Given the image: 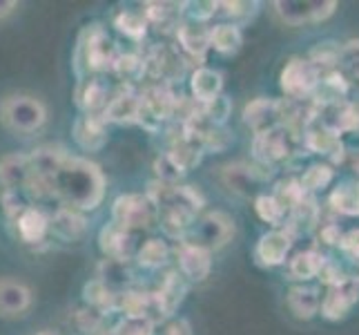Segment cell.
I'll use <instances>...</instances> for the list:
<instances>
[{
    "label": "cell",
    "instance_id": "cell-48",
    "mask_svg": "<svg viewBox=\"0 0 359 335\" xmlns=\"http://www.w3.org/2000/svg\"><path fill=\"white\" fill-rule=\"evenodd\" d=\"M183 16L190 22L205 25L210 18L217 16V0H199V3H183Z\"/></svg>",
    "mask_w": 359,
    "mask_h": 335
},
{
    "label": "cell",
    "instance_id": "cell-25",
    "mask_svg": "<svg viewBox=\"0 0 359 335\" xmlns=\"http://www.w3.org/2000/svg\"><path fill=\"white\" fill-rule=\"evenodd\" d=\"M32 306V291L27 284L18 280L3 277L0 280V315L18 317Z\"/></svg>",
    "mask_w": 359,
    "mask_h": 335
},
{
    "label": "cell",
    "instance_id": "cell-50",
    "mask_svg": "<svg viewBox=\"0 0 359 335\" xmlns=\"http://www.w3.org/2000/svg\"><path fill=\"white\" fill-rule=\"evenodd\" d=\"M0 204H3V210H5V215L11 219V221H16L25 210H27L32 204L25 199V192L20 190H3V197H0Z\"/></svg>",
    "mask_w": 359,
    "mask_h": 335
},
{
    "label": "cell",
    "instance_id": "cell-31",
    "mask_svg": "<svg viewBox=\"0 0 359 335\" xmlns=\"http://www.w3.org/2000/svg\"><path fill=\"white\" fill-rule=\"evenodd\" d=\"M288 308L297 320H313L321 306V291L317 287H292L288 291Z\"/></svg>",
    "mask_w": 359,
    "mask_h": 335
},
{
    "label": "cell",
    "instance_id": "cell-53",
    "mask_svg": "<svg viewBox=\"0 0 359 335\" xmlns=\"http://www.w3.org/2000/svg\"><path fill=\"white\" fill-rule=\"evenodd\" d=\"M341 235H344V230H341L339 223H335V221H324V219L319 221V226H317L319 244H324V246L332 248V246H337V244H339Z\"/></svg>",
    "mask_w": 359,
    "mask_h": 335
},
{
    "label": "cell",
    "instance_id": "cell-28",
    "mask_svg": "<svg viewBox=\"0 0 359 335\" xmlns=\"http://www.w3.org/2000/svg\"><path fill=\"white\" fill-rule=\"evenodd\" d=\"M49 230L63 242H76L83 237L85 230H88V219H85L79 210L60 206L56 213L49 217Z\"/></svg>",
    "mask_w": 359,
    "mask_h": 335
},
{
    "label": "cell",
    "instance_id": "cell-59",
    "mask_svg": "<svg viewBox=\"0 0 359 335\" xmlns=\"http://www.w3.org/2000/svg\"><path fill=\"white\" fill-rule=\"evenodd\" d=\"M96 335H118V329L116 327H112V329H101Z\"/></svg>",
    "mask_w": 359,
    "mask_h": 335
},
{
    "label": "cell",
    "instance_id": "cell-41",
    "mask_svg": "<svg viewBox=\"0 0 359 335\" xmlns=\"http://www.w3.org/2000/svg\"><path fill=\"white\" fill-rule=\"evenodd\" d=\"M339 47L337 43H332V41H324V43H319L311 56H308V60L319 70L321 77H326V74L330 72H337V60H339Z\"/></svg>",
    "mask_w": 359,
    "mask_h": 335
},
{
    "label": "cell",
    "instance_id": "cell-56",
    "mask_svg": "<svg viewBox=\"0 0 359 335\" xmlns=\"http://www.w3.org/2000/svg\"><path fill=\"white\" fill-rule=\"evenodd\" d=\"M163 335H194V333H192V324L188 320L177 317V320L168 322L163 329Z\"/></svg>",
    "mask_w": 359,
    "mask_h": 335
},
{
    "label": "cell",
    "instance_id": "cell-40",
    "mask_svg": "<svg viewBox=\"0 0 359 335\" xmlns=\"http://www.w3.org/2000/svg\"><path fill=\"white\" fill-rule=\"evenodd\" d=\"M337 72L353 85H359V39L348 41L339 47Z\"/></svg>",
    "mask_w": 359,
    "mask_h": 335
},
{
    "label": "cell",
    "instance_id": "cell-21",
    "mask_svg": "<svg viewBox=\"0 0 359 335\" xmlns=\"http://www.w3.org/2000/svg\"><path fill=\"white\" fill-rule=\"evenodd\" d=\"M221 177H224V183L232 192H239V195H250L255 190L257 183H262L266 179L272 177V168H266V166H248V164H230L224 168L221 172Z\"/></svg>",
    "mask_w": 359,
    "mask_h": 335
},
{
    "label": "cell",
    "instance_id": "cell-6",
    "mask_svg": "<svg viewBox=\"0 0 359 335\" xmlns=\"http://www.w3.org/2000/svg\"><path fill=\"white\" fill-rule=\"evenodd\" d=\"M232 237H234V219L228 213L215 210V213H205L203 217L194 219V223L179 242L199 246L212 253V251H219V248H224Z\"/></svg>",
    "mask_w": 359,
    "mask_h": 335
},
{
    "label": "cell",
    "instance_id": "cell-22",
    "mask_svg": "<svg viewBox=\"0 0 359 335\" xmlns=\"http://www.w3.org/2000/svg\"><path fill=\"white\" fill-rule=\"evenodd\" d=\"M29 181H32L29 155L11 152L0 159V185H3L5 190L27 192Z\"/></svg>",
    "mask_w": 359,
    "mask_h": 335
},
{
    "label": "cell",
    "instance_id": "cell-46",
    "mask_svg": "<svg viewBox=\"0 0 359 335\" xmlns=\"http://www.w3.org/2000/svg\"><path fill=\"white\" fill-rule=\"evenodd\" d=\"M152 170H154V177H156L154 181L165 183V185H179V181L185 177V172L175 164V159H172L168 152L158 155V157L154 159Z\"/></svg>",
    "mask_w": 359,
    "mask_h": 335
},
{
    "label": "cell",
    "instance_id": "cell-38",
    "mask_svg": "<svg viewBox=\"0 0 359 335\" xmlns=\"http://www.w3.org/2000/svg\"><path fill=\"white\" fill-rule=\"evenodd\" d=\"M83 300H85V306L96 308V311L103 315H109L112 311H116V306H118V295H114L107 287H103L98 280H92L85 284Z\"/></svg>",
    "mask_w": 359,
    "mask_h": 335
},
{
    "label": "cell",
    "instance_id": "cell-1",
    "mask_svg": "<svg viewBox=\"0 0 359 335\" xmlns=\"http://www.w3.org/2000/svg\"><path fill=\"white\" fill-rule=\"evenodd\" d=\"M105 185L107 181L101 168L92 164L90 159L69 155L52 179V199L60 202V206L65 208L85 213V210L101 206Z\"/></svg>",
    "mask_w": 359,
    "mask_h": 335
},
{
    "label": "cell",
    "instance_id": "cell-44",
    "mask_svg": "<svg viewBox=\"0 0 359 335\" xmlns=\"http://www.w3.org/2000/svg\"><path fill=\"white\" fill-rule=\"evenodd\" d=\"M332 177H335V172H332V168L328 164H313L311 168H308L299 183H302V188L308 192V195H315L319 190H324L330 185Z\"/></svg>",
    "mask_w": 359,
    "mask_h": 335
},
{
    "label": "cell",
    "instance_id": "cell-26",
    "mask_svg": "<svg viewBox=\"0 0 359 335\" xmlns=\"http://www.w3.org/2000/svg\"><path fill=\"white\" fill-rule=\"evenodd\" d=\"M143 18L147 25H154L158 32L170 34L177 32L183 22V3H161V0H150L143 3Z\"/></svg>",
    "mask_w": 359,
    "mask_h": 335
},
{
    "label": "cell",
    "instance_id": "cell-54",
    "mask_svg": "<svg viewBox=\"0 0 359 335\" xmlns=\"http://www.w3.org/2000/svg\"><path fill=\"white\" fill-rule=\"evenodd\" d=\"M321 282L326 284V287H335V284H339L344 277H348V272H346L344 268H341V264L339 262H332V259H328L326 257V262H324V266H321V270H319V275H317Z\"/></svg>",
    "mask_w": 359,
    "mask_h": 335
},
{
    "label": "cell",
    "instance_id": "cell-36",
    "mask_svg": "<svg viewBox=\"0 0 359 335\" xmlns=\"http://www.w3.org/2000/svg\"><path fill=\"white\" fill-rule=\"evenodd\" d=\"M243 45V34L239 25L232 22H219L210 27V49H217L224 56H234Z\"/></svg>",
    "mask_w": 359,
    "mask_h": 335
},
{
    "label": "cell",
    "instance_id": "cell-49",
    "mask_svg": "<svg viewBox=\"0 0 359 335\" xmlns=\"http://www.w3.org/2000/svg\"><path fill=\"white\" fill-rule=\"evenodd\" d=\"M103 320L105 315L103 313H98L96 308H90V306H83L79 308L76 313H74V324H76L79 331L83 333H98L103 329Z\"/></svg>",
    "mask_w": 359,
    "mask_h": 335
},
{
    "label": "cell",
    "instance_id": "cell-52",
    "mask_svg": "<svg viewBox=\"0 0 359 335\" xmlns=\"http://www.w3.org/2000/svg\"><path fill=\"white\" fill-rule=\"evenodd\" d=\"M118 335H154V324L145 317H126L118 324Z\"/></svg>",
    "mask_w": 359,
    "mask_h": 335
},
{
    "label": "cell",
    "instance_id": "cell-47",
    "mask_svg": "<svg viewBox=\"0 0 359 335\" xmlns=\"http://www.w3.org/2000/svg\"><path fill=\"white\" fill-rule=\"evenodd\" d=\"M201 114L212 123V126H219V128H224L226 126V121L228 117L232 114V101L228 96L221 94L219 98H215L212 103H205L201 105Z\"/></svg>",
    "mask_w": 359,
    "mask_h": 335
},
{
    "label": "cell",
    "instance_id": "cell-14",
    "mask_svg": "<svg viewBox=\"0 0 359 335\" xmlns=\"http://www.w3.org/2000/svg\"><path fill=\"white\" fill-rule=\"evenodd\" d=\"M359 302V277L348 275L335 287H328L324 300H321L319 311L326 320L339 322L351 313V308Z\"/></svg>",
    "mask_w": 359,
    "mask_h": 335
},
{
    "label": "cell",
    "instance_id": "cell-33",
    "mask_svg": "<svg viewBox=\"0 0 359 335\" xmlns=\"http://www.w3.org/2000/svg\"><path fill=\"white\" fill-rule=\"evenodd\" d=\"M328 206L335 215L341 217H359V181L348 179L341 181L328 197Z\"/></svg>",
    "mask_w": 359,
    "mask_h": 335
},
{
    "label": "cell",
    "instance_id": "cell-7",
    "mask_svg": "<svg viewBox=\"0 0 359 335\" xmlns=\"http://www.w3.org/2000/svg\"><path fill=\"white\" fill-rule=\"evenodd\" d=\"M112 221L130 232H143L158 223V208L147 195H121L112 204Z\"/></svg>",
    "mask_w": 359,
    "mask_h": 335
},
{
    "label": "cell",
    "instance_id": "cell-57",
    "mask_svg": "<svg viewBox=\"0 0 359 335\" xmlns=\"http://www.w3.org/2000/svg\"><path fill=\"white\" fill-rule=\"evenodd\" d=\"M341 166L348 168L353 175H355V179L359 181V150H346V157H344V164Z\"/></svg>",
    "mask_w": 359,
    "mask_h": 335
},
{
    "label": "cell",
    "instance_id": "cell-51",
    "mask_svg": "<svg viewBox=\"0 0 359 335\" xmlns=\"http://www.w3.org/2000/svg\"><path fill=\"white\" fill-rule=\"evenodd\" d=\"M255 7L257 3H239V0H234V3H221V0H217V16H224L228 18V22L232 20V25H237V20L250 16Z\"/></svg>",
    "mask_w": 359,
    "mask_h": 335
},
{
    "label": "cell",
    "instance_id": "cell-11",
    "mask_svg": "<svg viewBox=\"0 0 359 335\" xmlns=\"http://www.w3.org/2000/svg\"><path fill=\"white\" fill-rule=\"evenodd\" d=\"M145 60V72L147 79L152 81H163V83H175L185 74V58L179 47H170V45H154L147 49V54H143Z\"/></svg>",
    "mask_w": 359,
    "mask_h": 335
},
{
    "label": "cell",
    "instance_id": "cell-45",
    "mask_svg": "<svg viewBox=\"0 0 359 335\" xmlns=\"http://www.w3.org/2000/svg\"><path fill=\"white\" fill-rule=\"evenodd\" d=\"M275 199L286 208V213H290L292 208H297L299 206L306 197H308V192L302 188V183H299V179H283V181H279L277 185H275Z\"/></svg>",
    "mask_w": 359,
    "mask_h": 335
},
{
    "label": "cell",
    "instance_id": "cell-2",
    "mask_svg": "<svg viewBox=\"0 0 359 335\" xmlns=\"http://www.w3.org/2000/svg\"><path fill=\"white\" fill-rule=\"evenodd\" d=\"M158 208V223L168 237L183 239L194 223L196 215L205 206L203 195L194 185H165L152 181L145 192Z\"/></svg>",
    "mask_w": 359,
    "mask_h": 335
},
{
    "label": "cell",
    "instance_id": "cell-9",
    "mask_svg": "<svg viewBox=\"0 0 359 335\" xmlns=\"http://www.w3.org/2000/svg\"><path fill=\"white\" fill-rule=\"evenodd\" d=\"M321 81L319 70L308 58H290L281 70L279 85L290 101H308Z\"/></svg>",
    "mask_w": 359,
    "mask_h": 335
},
{
    "label": "cell",
    "instance_id": "cell-27",
    "mask_svg": "<svg viewBox=\"0 0 359 335\" xmlns=\"http://www.w3.org/2000/svg\"><path fill=\"white\" fill-rule=\"evenodd\" d=\"M190 92L196 103H212L224 92V77L212 67H196L190 74Z\"/></svg>",
    "mask_w": 359,
    "mask_h": 335
},
{
    "label": "cell",
    "instance_id": "cell-19",
    "mask_svg": "<svg viewBox=\"0 0 359 335\" xmlns=\"http://www.w3.org/2000/svg\"><path fill=\"white\" fill-rule=\"evenodd\" d=\"M302 139H304V147H306V152L308 155H319V157H324L328 161V166H341L344 164V157H346V147L341 143L339 136L335 134H330L326 130H321L317 126L313 128H308L304 134H302Z\"/></svg>",
    "mask_w": 359,
    "mask_h": 335
},
{
    "label": "cell",
    "instance_id": "cell-15",
    "mask_svg": "<svg viewBox=\"0 0 359 335\" xmlns=\"http://www.w3.org/2000/svg\"><path fill=\"white\" fill-rule=\"evenodd\" d=\"M292 237L283 230V228H275L266 235H262L255 246V259L257 264H262L266 268H275L286 264V259L292 251Z\"/></svg>",
    "mask_w": 359,
    "mask_h": 335
},
{
    "label": "cell",
    "instance_id": "cell-34",
    "mask_svg": "<svg viewBox=\"0 0 359 335\" xmlns=\"http://www.w3.org/2000/svg\"><path fill=\"white\" fill-rule=\"evenodd\" d=\"M112 74L123 83V88H132V85H139V83H143V79H147L145 60H143L141 54L118 52L114 65H112Z\"/></svg>",
    "mask_w": 359,
    "mask_h": 335
},
{
    "label": "cell",
    "instance_id": "cell-16",
    "mask_svg": "<svg viewBox=\"0 0 359 335\" xmlns=\"http://www.w3.org/2000/svg\"><path fill=\"white\" fill-rule=\"evenodd\" d=\"M177 259H179V272L185 282L201 284L210 277V270H212V253L205 251V248L179 242Z\"/></svg>",
    "mask_w": 359,
    "mask_h": 335
},
{
    "label": "cell",
    "instance_id": "cell-39",
    "mask_svg": "<svg viewBox=\"0 0 359 335\" xmlns=\"http://www.w3.org/2000/svg\"><path fill=\"white\" fill-rule=\"evenodd\" d=\"M170 259V246L163 239H147L139 251H136V262L143 268H161Z\"/></svg>",
    "mask_w": 359,
    "mask_h": 335
},
{
    "label": "cell",
    "instance_id": "cell-3",
    "mask_svg": "<svg viewBox=\"0 0 359 335\" xmlns=\"http://www.w3.org/2000/svg\"><path fill=\"white\" fill-rule=\"evenodd\" d=\"M252 155L259 166L275 170V166L283 164V161H290L292 157H302L308 152L304 147L302 132H297L292 128H275L255 136Z\"/></svg>",
    "mask_w": 359,
    "mask_h": 335
},
{
    "label": "cell",
    "instance_id": "cell-18",
    "mask_svg": "<svg viewBox=\"0 0 359 335\" xmlns=\"http://www.w3.org/2000/svg\"><path fill=\"white\" fill-rule=\"evenodd\" d=\"M103 119L105 123H116V126H136L141 119L139 92H134L132 88H121L107 101L103 110Z\"/></svg>",
    "mask_w": 359,
    "mask_h": 335
},
{
    "label": "cell",
    "instance_id": "cell-13",
    "mask_svg": "<svg viewBox=\"0 0 359 335\" xmlns=\"http://www.w3.org/2000/svg\"><path fill=\"white\" fill-rule=\"evenodd\" d=\"M315 126L339 136V139L341 134L359 132V101L357 98H346L341 103L319 107Z\"/></svg>",
    "mask_w": 359,
    "mask_h": 335
},
{
    "label": "cell",
    "instance_id": "cell-30",
    "mask_svg": "<svg viewBox=\"0 0 359 335\" xmlns=\"http://www.w3.org/2000/svg\"><path fill=\"white\" fill-rule=\"evenodd\" d=\"M109 101V90L101 79H83L76 88V105L85 114H103Z\"/></svg>",
    "mask_w": 359,
    "mask_h": 335
},
{
    "label": "cell",
    "instance_id": "cell-55",
    "mask_svg": "<svg viewBox=\"0 0 359 335\" xmlns=\"http://www.w3.org/2000/svg\"><path fill=\"white\" fill-rule=\"evenodd\" d=\"M341 248L344 255H348L355 262H359V228H351L341 235V239L337 244Z\"/></svg>",
    "mask_w": 359,
    "mask_h": 335
},
{
    "label": "cell",
    "instance_id": "cell-29",
    "mask_svg": "<svg viewBox=\"0 0 359 335\" xmlns=\"http://www.w3.org/2000/svg\"><path fill=\"white\" fill-rule=\"evenodd\" d=\"M96 280L107 287L114 295H123L126 291H130L132 282H134V272L130 262H123V259H103L98 264V275Z\"/></svg>",
    "mask_w": 359,
    "mask_h": 335
},
{
    "label": "cell",
    "instance_id": "cell-60",
    "mask_svg": "<svg viewBox=\"0 0 359 335\" xmlns=\"http://www.w3.org/2000/svg\"><path fill=\"white\" fill-rule=\"evenodd\" d=\"M36 335H60V333H56V331H49V329H45V331H41V333H36Z\"/></svg>",
    "mask_w": 359,
    "mask_h": 335
},
{
    "label": "cell",
    "instance_id": "cell-32",
    "mask_svg": "<svg viewBox=\"0 0 359 335\" xmlns=\"http://www.w3.org/2000/svg\"><path fill=\"white\" fill-rule=\"evenodd\" d=\"M18 237L25 244H39L45 239V235L49 232V217L43 213L41 208L29 206L25 213L16 219Z\"/></svg>",
    "mask_w": 359,
    "mask_h": 335
},
{
    "label": "cell",
    "instance_id": "cell-4",
    "mask_svg": "<svg viewBox=\"0 0 359 335\" xmlns=\"http://www.w3.org/2000/svg\"><path fill=\"white\" fill-rule=\"evenodd\" d=\"M0 119L16 134H34L47 123V107L32 94H9L0 101Z\"/></svg>",
    "mask_w": 359,
    "mask_h": 335
},
{
    "label": "cell",
    "instance_id": "cell-17",
    "mask_svg": "<svg viewBox=\"0 0 359 335\" xmlns=\"http://www.w3.org/2000/svg\"><path fill=\"white\" fill-rule=\"evenodd\" d=\"M175 36H177L179 52L185 58L196 60V65L201 67V63L205 60V54L210 52V27L208 25L183 20L179 25V29L175 32Z\"/></svg>",
    "mask_w": 359,
    "mask_h": 335
},
{
    "label": "cell",
    "instance_id": "cell-24",
    "mask_svg": "<svg viewBox=\"0 0 359 335\" xmlns=\"http://www.w3.org/2000/svg\"><path fill=\"white\" fill-rule=\"evenodd\" d=\"M185 295H188V282L183 280L179 270H168L163 282H161L158 289L154 291L156 304L165 320L177 313V308L185 300Z\"/></svg>",
    "mask_w": 359,
    "mask_h": 335
},
{
    "label": "cell",
    "instance_id": "cell-35",
    "mask_svg": "<svg viewBox=\"0 0 359 335\" xmlns=\"http://www.w3.org/2000/svg\"><path fill=\"white\" fill-rule=\"evenodd\" d=\"M168 155L175 159V164L185 172V175H188L192 168H196L203 161L205 150H203V145L199 141H194V139H190V136L181 134L175 139V143H172Z\"/></svg>",
    "mask_w": 359,
    "mask_h": 335
},
{
    "label": "cell",
    "instance_id": "cell-23",
    "mask_svg": "<svg viewBox=\"0 0 359 335\" xmlns=\"http://www.w3.org/2000/svg\"><path fill=\"white\" fill-rule=\"evenodd\" d=\"M98 246L107 259H123L130 262L134 253V232L116 226L114 221H109L107 226L101 228L98 232Z\"/></svg>",
    "mask_w": 359,
    "mask_h": 335
},
{
    "label": "cell",
    "instance_id": "cell-58",
    "mask_svg": "<svg viewBox=\"0 0 359 335\" xmlns=\"http://www.w3.org/2000/svg\"><path fill=\"white\" fill-rule=\"evenodd\" d=\"M16 7L18 3H14V0H3V3H0V18H7L9 14H14Z\"/></svg>",
    "mask_w": 359,
    "mask_h": 335
},
{
    "label": "cell",
    "instance_id": "cell-5",
    "mask_svg": "<svg viewBox=\"0 0 359 335\" xmlns=\"http://www.w3.org/2000/svg\"><path fill=\"white\" fill-rule=\"evenodd\" d=\"M116 56L118 49L101 25H92V27H88L81 34L76 63H81L85 72H94V74L112 72Z\"/></svg>",
    "mask_w": 359,
    "mask_h": 335
},
{
    "label": "cell",
    "instance_id": "cell-37",
    "mask_svg": "<svg viewBox=\"0 0 359 335\" xmlns=\"http://www.w3.org/2000/svg\"><path fill=\"white\" fill-rule=\"evenodd\" d=\"M326 262V255L317 251V248H308V251H299L288 259V272L292 280H313L319 275L321 266Z\"/></svg>",
    "mask_w": 359,
    "mask_h": 335
},
{
    "label": "cell",
    "instance_id": "cell-10",
    "mask_svg": "<svg viewBox=\"0 0 359 335\" xmlns=\"http://www.w3.org/2000/svg\"><path fill=\"white\" fill-rule=\"evenodd\" d=\"M277 16L292 27H299V25H313L330 18L335 14L337 3L335 0H277L275 5Z\"/></svg>",
    "mask_w": 359,
    "mask_h": 335
},
{
    "label": "cell",
    "instance_id": "cell-20",
    "mask_svg": "<svg viewBox=\"0 0 359 335\" xmlns=\"http://www.w3.org/2000/svg\"><path fill=\"white\" fill-rule=\"evenodd\" d=\"M74 141H76L85 152H98L103 150L109 141L107 123L103 114H83L76 119L72 128Z\"/></svg>",
    "mask_w": 359,
    "mask_h": 335
},
{
    "label": "cell",
    "instance_id": "cell-12",
    "mask_svg": "<svg viewBox=\"0 0 359 335\" xmlns=\"http://www.w3.org/2000/svg\"><path fill=\"white\" fill-rule=\"evenodd\" d=\"M243 123L257 134L286 128V101L283 98H255L243 107Z\"/></svg>",
    "mask_w": 359,
    "mask_h": 335
},
{
    "label": "cell",
    "instance_id": "cell-42",
    "mask_svg": "<svg viewBox=\"0 0 359 335\" xmlns=\"http://www.w3.org/2000/svg\"><path fill=\"white\" fill-rule=\"evenodd\" d=\"M114 27L130 41H143L150 25L145 22L143 14H134V11H118V14L114 16Z\"/></svg>",
    "mask_w": 359,
    "mask_h": 335
},
{
    "label": "cell",
    "instance_id": "cell-8",
    "mask_svg": "<svg viewBox=\"0 0 359 335\" xmlns=\"http://www.w3.org/2000/svg\"><path fill=\"white\" fill-rule=\"evenodd\" d=\"M175 90H172L170 83L163 81H152L143 85V90L139 92V101H141V119L139 126L147 130H156L161 128V123L168 121L172 114V105H175Z\"/></svg>",
    "mask_w": 359,
    "mask_h": 335
},
{
    "label": "cell",
    "instance_id": "cell-43",
    "mask_svg": "<svg viewBox=\"0 0 359 335\" xmlns=\"http://www.w3.org/2000/svg\"><path fill=\"white\" fill-rule=\"evenodd\" d=\"M255 210H257L259 219L270 223V226H275V228L283 226V221H286V217H288L286 208H283L272 195L255 197Z\"/></svg>",
    "mask_w": 359,
    "mask_h": 335
}]
</instances>
